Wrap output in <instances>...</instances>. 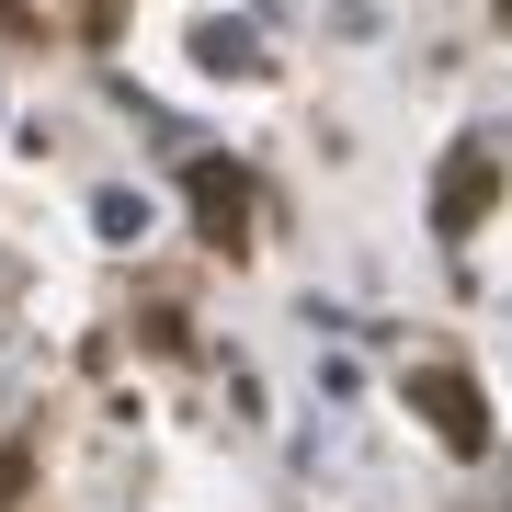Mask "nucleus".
<instances>
[{"instance_id":"nucleus-1","label":"nucleus","mask_w":512,"mask_h":512,"mask_svg":"<svg viewBox=\"0 0 512 512\" xmlns=\"http://www.w3.org/2000/svg\"><path fill=\"white\" fill-rule=\"evenodd\" d=\"M410 399L433 410V433H444V444H467V456H478V444H490V421H478L467 376H410Z\"/></svg>"},{"instance_id":"nucleus-3","label":"nucleus","mask_w":512,"mask_h":512,"mask_svg":"<svg viewBox=\"0 0 512 512\" xmlns=\"http://www.w3.org/2000/svg\"><path fill=\"white\" fill-rule=\"evenodd\" d=\"M194 194H205V228H217V239H239V205H251V183H239L228 160H194Z\"/></svg>"},{"instance_id":"nucleus-2","label":"nucleus","mask_w":512,"mask_h":512,"mask_svg":"<svg viewBox=\"0 0 512 512\" xmlns=\"http://www.w3.org/2000/svg\"><path fill=\"white\" fill-rule=\"evenodd\" d=\"M478 194H490V148H456V160H444V205H433V217H444V228H478Z\"/></svg>"},{"instance_id":"nucleus-4","label":"nucleus","mask_w":512,"mask_h":512,"mask_svg":"<svg viewBox=\"0 0 512 512\" xmlns=\"http://www.w3.org/2000/svg\"><path fill=\"white\" fill-rule=\"evenodd\" d=\"M501 23H512V0H501Z\"/></svg>"}]
</instances>
